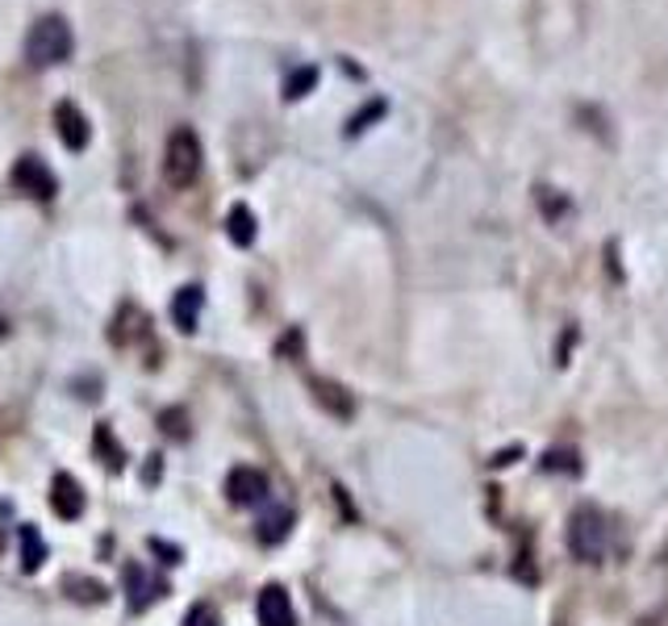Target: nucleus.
I'll use <instances>...</instances> for the list:
<instances>
[{
    "instance_id": "f257e3e1",
    "label": "nucleus",
    "mask_w": 668,
    "mask_h": 626,
    "mask_svg": "<svg viewBox=\"0 0 668 626\" xmlns=\"http://www.w3.org/2000/svg\"><path fill=\"white\" fill-rule=\"evenodd\" d=\"M76 51V34H72V25L59 18V13H46L30 25V34H25V59H30V67H59V63H67Z\"/></svg>"
},
{
    "instance_id": "f03ea898",
    "label": "nucleus",
    "mask_w": 668,
    "mask_h": 626,
    "mask_svg": "<svg viewBox=\"0 0 668 626\" xmlns=\"http://www.w3.org/2000/svg\"><path fill=\"white\" fill-rule=\"evenodd\" d=\"M569 551L581 564H602L606 560V518L597 506H576L569 513Z\"/></svg>"
},
{
    "instance_id": "7ed1b4c3",
    "label": "nucleus",
    "mask_w": 668,
    "mask_h": 626,
    "mask_svg": "<svg viewBox=\"0 0 668 626\" xmlns=\"http://www.w3.org/2000/svg\"><path fill=\"white\" fill-rule=\"evenodd\" d=\"M201 138L189 126H176L172 138H168V151H163V176L172 189H189L192 180L201 176Z\"/></svg>"
},
{
    "instance_id": "20e7f679",
    "label": "nucleus",
    "mask_w": 668,
    "mask_h": 626,
    "mask_svg": "<svg viewBox=\"0 0 668 626\" xmlns=\"http://www.w3.org/2000/svg\"><path fill=\"white\" fill-rule=\"evenodd\" d=\"M13 184L21 192H30L34 201H51L59 192L55 171L46 168V159H39V155H21L18 163H13Z\"/></svg>"
},
{
    "instance_id": "39448f33",
    "label": "nucleus",
    "mask_w": 668,
    "mask_h": 626,
    "mask_svg": "<svg viewBox=\"0 0 668 626\" xmlns=\"http://www.w3.org/2000/svg\"><path fill=\"white\" fill-rule=\"evenodd\" d=\"M226 497L234 506H259V501H267V476L259 468H251V464L234 468L226 476Z\"/></svg>"
},
{
    "instance_id": "423d86ee",
    "label": "nucleus",
    "mask_w": 668,
    "mask_h": 626,
    "mask_svg": "<svg viewBox=\"0 0 668 626\" xmlns=\"http://www.w3.org/2000/svg\"><path fill=\"white\" fill-rule=\"evenodd\" d=\"M255 614H259V626H297V614H293V602H288L285 585L259 588V597H255Z\"/></svg>"
},
{
    "instance_id": "0eeeda50",
    "label": "nucleus",
    "mask_w": 668,
    "mask_h": 626,
    "mask_svg": "<svg viewBox=\"0 0 668 626\" xmlns=\"http://www.w3.org/2000/svg\"><path fill=\"white\" fill-rule=\"evenodd\" d=\"M55 134L67 151H84V147H88V134L93 130H88V117L79 114V105L59 100L55 105Z\"/></svg>"
},
{
    "instance_id": "6e6552de",
    "label": "nucleus",
    "mask_w": 668,
    "mask_h": 626,
    "mask_svg": "<svg viewBox=\"0 0 668 626\" xmlns=\"http://www.w3.org/2000/svg\"><path fill=\"white\" fill-rule=\"evenodd\" d=\"M51 510L63 518V522H76L79 513H84V489H79V480L72 473H59L51 480Z\"/></svg>"
},
{
    "instance_id": "1a4fd4ad",
    "label": "nucleus",
    "mask_w": 668,
    "mask_h": 626,
    "mask_svg": "<svg viewBox=\"0 0 668 626\" xmlns=\"http://www.w3.org/2000/svg\"><path fill=\"white\" fill-rule=\"evenodd\" d=\"M309 389H314V401L322 405V410H330L335 417H351L356 414V397L347 393L343 384H335V380H322V376H314L309 380Z\"/></svg>"
},
{
    "instance_id": "9d476101",
    "label": "nucleus",
    "mask_w": 668,
    "mask_h": 626,
    "mask_svg": "<svg viewBox=\"0 0 668 626\" xmlns=\"http://www.w3.org/2000/svg\"><path fill=\"white\" fill-rule=\"evenodd\" d=\"M201 309H205V293H201V285H184L180 293H176L172 318H176V326H180L184 335H192V330H197V322H201Z\"/></svg>"
},
{
    "instance_id": "9b49d317",
    "label": "nucleus",
    "mask_w": 668,
    "mask_h": 626,
    "mask_svg": "<svg viewBox=\"0 0 668 626\" xmlns=\"http://www.w3.org/2000/svg\"><path fill=\"white\" fill-rule=\"evenodd\" d=\"M18 555H21V572H30V576L46 564V543H42L34 522H21L18 527Z\"/></svg>"
},
{
    "instance_id": "f8f14e48",
    "label": "nucleus",
    "mask_w": 668,
    "mask_h": 626,
    "mask_svg": "<svg viewBox=\"0 0 668 626\" xmlns=\"http://www.w3.org/2000/svg\"><path fill=\"white\" fill-rule=\"evenodd\" d=\"M126 593H130V609H147L155 597H163V581H151L138 564H126Z\"/></svg>"
},
{
    "instance_id": "ddd939ff",
    "label": "nucleus",
    "mask_w": 668,
    "mask_h": 626,
    "mask_svg": "<svg viewBox=\"0 0 668 626\" xmlns=\"http://www.w3.org/2000/svg\"><path fill=\"white\" fill-rule=\"evenodd\" d=\"M226 234H230V243H234V247H251V243H255V213H251L243 201H238V205H230Z\"/></svg>"
},
{
    "instance_id": "4468645a",
    "label": "nucleus",
    "mask_w": 668,
    "mask_h": 626,
    "mask_svg": "<svg viewBox=\"0 0 668 626\" xmlns=\"http://www.w3.org/2000/svg\"><path fill=\"white\" fill-rule=\"evenodd\" d=\"M93 447H96V456L105 459V468H109V473H121V468H126V452H121V447L114 443V431H109V422H100V426H96Z\"/></svg>"
},
{
    "instance_id": "2eb2a0df",
    "label": "nucleus",
    "mask_w": 668,
    "mask_h": 626,
    "mask_svg": "<svg viewBox=\"0 0 668 626\" xmlns=\"http://www.w3.org/2000/svg\"><path fill=\"white\" fill-rule=\"evenodd\" d=\"M288 531H293V513H288L285 506L264 513V518H259V527H255L259 543H280V539H288Z\"/></svg>"
},
{
    "instance_id": "dca6fc26",
    "label": "nucleus",
    "mask_w": 668,
    "mask_h": 626,
    "mask_svg": "<svg viewBox=\"0 0 668 626\" xmlns=\"http://www.w3.org/2000/svg\"><path fill=\"white\" fill-rule=\"evenodd\" d=\"M534 201H539V209H543V217H548L552 226H555V222H564V217L573 213V201H569L564 192L548 189V184H539V189H534Z\"/></svg>"
},
{
    "instance_id": "f3484780",
    "label": "nucleus",
    "mask_w": 668,
    "mask_h": 626,
    "mask_svg": "<svg viewBox=\"0 0 668 626\" xmlns=\"http://www.w3.org/2000/svg\"><path fill=\"white\" fill-rule=\"evenodd\" d=\"M318 67L314 63H306V67H297V72H288V79H285V100H301V96H309L314 93V84H318Z\"/></svg>"
},
{
    "instance_id": "a211bd4d",
    "label": "nucleus",
    "mask_w": 668,
    "mask_h": 626,
    "mask_svg": "<svg viewBox=\"0 0 668 626\" xmlns=\"http://www.w3.org/2000/svg\"><path fill=\"white\" fill-rule=\"evenodd\" d=\"M384 114H389V100H384V96H377L372 105H363L360 114L347 121V130H343V134H347V138H356V134H363L368 126H372V121H381Z\"/></svg>"
},
{
    "instance_id": "6ab92c4d",
    "label": "nucleus",
    "mask_w": 668,
    "mask_h": 626,
    "mask_svg": "<svg viewBox=\"0 0 668 626\" xmlns=\"http://www.w3.org/2000/svg\"><path fill=\"white\" fill-rule=\"evenodd\" d=\"M63 588H67L76 602H93V606H100V602L109 597L100 581H84V576H67V581H63Z\"/></svg>"
},
{
    "instance_id": "aec40b11",
    "label": "nucleus",
    "mask_w": 668,
    "mask_h": 626,
    "mask_svg": "<svg viewBox=\"0 0 668 626\" xmlns=\"http://www.w3.org/2000/svg\"><path fill=\"white\" fill-rule=\"evenodd\" d=\"M543 468H548V473H581L573 447H569V452H564V447H552V452L543 456Z\"/></svg>"
},
{
    "instance_id": "412c9836",
    "label": "nucleus",
    "mask_w": 668,
    "mask_h": 626,
    "mask_svg": "<svg viewBox=\"0 0 668 626\" xmlns=\"http://www.w3.org/2000/svg\"><path fill=\"white\" fill-rule=\"evenodd\" d=\"M184 626H222V618H218L213 606H192L189 614H184Z\"/></svg>"
},
{
    "instance_id": "4be33fe9",
    "label": "nucleus",
    "mask_w": 668,
    "mask_h": 626,
    "mask_svg": "<svg viewBox=\"0 0 668 626\" xmlns=\"http://www.w3.org/2000/svg\"><path fill=\"white\" fill-rule=\"evenodd\" d=\"M163 431H168L172 438L189 435V431H184V414H180V410H168V414H163Z\"/></svg>"
},
{
    "instance_id": "5701e85b",
    "label": "nucleus",
    "mask_w": 668,
    "mask_h": 626,
    "mask_svg": "<svg viewBox=\"0 0 668 626\" xmlns=\"http://www.w3.org/2000/svg\"><path fill=\"white\" fill-rule=\"evenodd\" d=\"M276 356H301V330H293V335L276 342Z\"/></svg>"
},
{
    "instance_id": "b1692460",
    "label": "nucleus",
    "mask_w": 668,
    "mask_h": 626,
    "mask_svg": "<svg viewBox=\"0 0 668 626\" xmlns=\"http://www.w3.org/2000/svg\"><path fill=\"white\" fill-rule=\"evenodd\" d=\"M0 548H4V534H0Z\"/></svg>"
}]
</instances>
